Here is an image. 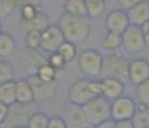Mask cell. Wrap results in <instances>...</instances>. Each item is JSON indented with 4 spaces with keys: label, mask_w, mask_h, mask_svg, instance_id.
Returning a JSON list of instances; mask_svg holds the SVG:
<instances>
[{
    "label": "cell",
    "mask_w": 149,
    "mask_h": 128,
    "mask_svg": "<svg viewBox=\"0 0 149 128\" xmlns=\"http://www.w3.org/2000/svg\"><path fill=\"white\" fill-rule=\"evenodd\" d=\"M49 116L45 112L42 111H35L31 115L28 122V128H47L49 124Z\"/></svg>",
    "instance_id": "cell-26"
},
{
    "label": "cell",
    "mask_w": 149,
    "mask_h": 128,
    "mask_svg": "<svg viewBox=\"0 0 149 128\" xmlns=\"http://www.w3.org/2000/svg\"><path fill=\"white\" fill-rule=\"evenodd\" d=\"M16 82L9 81L0 84V102L11 105L16 102V92H15Z\"/></svg>",
    "instance_id": "cell-21"
},
{
    "label": "cell",
    "mask_w": 149,
    "mask_h": 128,
    "mask_svg": "<svg viewBox=\"0 0 149 128\" xmlns=\"http://www.w3.org/2000/svg\"><path fill=\"white\" fill-rule=\"evenodd\" d=\"M17 51V44L14 37L9 33L0 35V59H6L13 56Z\"/></svg>",
    "instance_id": "cell-18"
},
{
    "label": "cell",
    "mask_w": 149,
    "mask_h": 128,
    "mask_svg": "<svg viewBox=\"0 0 149 128\" xmlns=\"http://www.w3.org/2000/svg\"><path fill=\"white\" fill-rule=\"evenodd\" d=\"M130 23L136 26H142L149 21V0H140L127 10Z\"/></svg>",
    "instance_id": "cell-15"
},
{
    "label": "cell",
    "mask_w": 149,
    "mask_h": 128,
    "mask_svg": "<svg viewBox=\"0 0 149 128\" xmlns=\"http://www.w3.org/2000/svg\"><path fill=\"white\" fill-rule=\"evenodd\" d=\"M83 110L91 126L97 127L111 117V101L103 96H98L83 105Z\"/></svg>",
    "instance_id": "cell-5"
},
{
    "label": "cell",
    "mask_w": 149,
    "mask_h": 128,
    "mask_svg": "<svg viewBox=\"0 0 149 128\" xmlns=\"http://www.w3.org/2000/svg\"><path fill=\"white\" fill-rule=\"evenodd\" d=\"M64 41L63 34L57 25H49L41 32V49L47 53L57 51Z\"/></svg>",
    "instance_id": "cell-8"
},
{
    "label": "cell",
    "mask_w": 149,
    "mask_h": 128,
    "mask_svg": "<svg viewBox=\"0 0 149 128\" xmlns=\"http://www.w3.org/2000/svg\"><path fill=\"white\" fill-rule=\"evenodd\" d=\"M103 48L108 53H113L117 52L122 47L123 44V37L122 34H118L116 32L108 31L107 35L103 39Z\"/></svg>",
    "instance_id": "cell-19"
},
{
    "label": "cell",
    "mask_w": 149,
    "mask_h": 128,
    "mask_svg": "<svg viewBox=\"0 0 149 128\" xmlns=\"http://www.w3.org/2000/svg\"><path fill=\"white\" fill-rule=\"evenodd\" d=\"M25 44L28 49L32 51H38L41 49V32L30 31L26 33Z\"/></svg>",
    "instance_id": "cell-28"
},
{
    "label": "cell",
    "mask_w": 149,
    "mask_h": 128,
    "mask_svg": "<svg viewBox=\"0 0 149 128\" xmlns=\"http://www.w3.org/2000/svg\"><path fill=\"white\" fill-rule=\"evenodd\" d=\"M15 77V68L8 60L0 59V84L13 81Z\"/></svg>",
    "instance_id": "cell-25"
},
{
    "label": "cell",
    "mask_w": 149,
    "mask_h": 128,
    "mask_svg": "<svg viewBox=\"0 0 149 128\" xmlns=\"http://www.w3.org/2000/svg\"><path fill=\"white\" fill-rule=\"evenodd\" d=\"M17 6L16 0H0V19L8 17Z\"/></svg>",
    "instance_id": "cell-32"
},
{
    "label": "cell",
    "mask_w": 149,
    "mask_h": 128,
    "mask_svg": "<svg viewBox=\"0 0 149 128\" xmlns=\"http://www.w3.org/2000/svg\"><path fill=\"white\" fill-rule=\"evenodd\" d=\"M57 51L63 57L64 60L66 61V63L71 62L72 60L76 58V56L78 55L76 44L68 41H64L62 42L61 46H59V48L57 49Z\"/></svg>",
    "instance_id": "cell-24"
},
{
    "label": "cell",
    "mask_w": 149,
    "mask_h": 128,
    "mask_svg": "<svg viewBox=\"0 0 149 128\" xmlns=\"http://www.w3.org/2000/svg\"><path fill=\"white\" fill-rule=\"evenodd\" d=\"M116 128H133L131 118L116 120Z\"/></svg>",
    "instance_id": "cell-34"
},
{
    "label": "cell",
    "mask_w": 149,
    "mask_h": 128,
    "mask_svg": "<svg viewBox=\"0 0 149 128\" xmlns=\"http://www.w3.org/2000/svg\"><path fill=\"white\" fill-rule=\"evenodd\" d=\"M136 98L141 104L149 105V78L136 85Z\"/></svg>",
    "instance_id": "cell-29"
},
{
    "label": "cell",
    "mask_w": 149,
    "mask_h": 128,
    "mask_svg": "<svg viewBox=\"0 0 149 128\" xmlns=\"http://www.w3.org/2000/svg\"><path fill=\"white\" fill-rule=\"evenodd\" d=\"M87 16L89 18H99L106 11V1H92L86 0Z\"/></svg>",
    "instance_id": "cell-27"
},
{
    "label": "cell",
    "mask_w": 149,
    "mask_h": 128,
    "mask_svg": "<svg viewBox=\"0 0 149 128\" xmlns=\"http://www.w3.org/2000/svg\"><path fill=\"white\" fill-rule=\"evenodd\" d=\"M127 11L123 9H116L111 11L105 19V25L108 31L123 34L130 26Z\"/></svg>",
    "instance_id": "cell-13"
},
{
    "label": "cell",
    "mask_w": 149,
    "mask_h": 128,
    "mask_svg": "<svg viewBox=\"0 0 149 128\" xmlns=\"http://www.w3.org/2000/svg\"><path fill=\"white\" fill-rule=\"evenodd\" d=\"M63 7L65 13L78 16H87L86 0H65Z\"/></svg>",
    "instance_id": "cell-23"
},
{
    "label": "cell",
    "mask_w": 149,
    "mask_h": 128,
    "mask_svg": "<svg viewBox=\"0 0 149 128\" xmlns=\"http://www.w3.org/2000/svg\"><path fill=\"white\" fill-rule=\"evenodd\" d=\"M34 74L36 75L40 80H42V81L52 83V82H56V78H57L58 72H57L54 67L50 66V65L47 63V61H45L37 67Z\"/></svg>",
    "instance_id": "cell-20"
},
{
    "label": "cell",
    "mask_w": 149,
    "mask_h": 128,
    "mask_svg": "<svg viewBox=\"0 0 149 128\" xmlns=\"http://www.w3.org/2000/svg\"><path fill=\"white\" fill-rule=\"evenodd\" d=\"M16 2H17V6L18 7L22 6V5H24V4H32L39 8L42 3V0H16Z\"/></svg>",
    "instance_id": "cell-38"
},
{
    "label": "cell",
    "mask_w": 149,
    "mask_h": 128,
    "mask_svg": "<svg viewBox=\"0 0 149 128\" xmlns=\"http://www.w3.org/2000/svg\"><path fill=\"white\" fill-rule=\"evenodd\" d=\"M140 0H118V4H120V8L125 11H127V9H130V7H132L133 5L137 3Z\"/></svg>",
    "instance_id": "cell-36"
},
{
    "label": "cell",
    "mask_w": 149,
    "mask_h": 128,
    "mask_svg": "<svg viewBox=\"0 0 149 128\" xmlns=\"http://www.w3.org/2000/svg\"><path fill=\"white\" fill-rule=\"evenodd\" d=\"M38 110L36 102L30 104H22L15 102L9 105L8 113L1 127L3 128H24L28 126L31 115Z\"/></svg>",
    "instance_id": "cell-3"
},
{
    "label": "cell",
    "mask_w": 149,
    "mask_h": 128,
    "mask_svg": "<svg viewBox=\"0 0 149 128\" xmlns=\"http://www.w3.org/2000/svg\"><path fill=\"white\" fill-rule=\"evenodd\" d=\"M49 25V19L47 15L41 11L38 12V14L31 20H28V21H22L21 20V28L25 33L30 31L42 32Z\"/></svg>",
    "instance_id": "cell-17"
},
{
    "label": "cell",
    "mask_w": 149,
    "mask_h": 128,
    "mask_svg": "<svg viewBox=\"0 0 149 128\" xmlns=\"http://www.w3.org/2000/svg\"><path fill=\"white\" fill-rule=\"evenodd\" d=\"M128 65L130 60L123 54L117 52L109 53L107 56H104L102 75L118 78L125 82L128 80Z\"/></svg>",
    "instance_id": "cell-6"
},
{
    "label": "cell",
    "mask_w": 149,
    "mask_h": 128,
    "mask_svg": "<svg viewBox=\"0 0 149 128\" xmlns=\"http://www.w3.org/2000/svg\"><path fill=\"white\" fill-rule=\"evenodd\" d=\"M101 82L91 78H82L68 88L66 93L67 102L78 105H84L94 98L101 96Z\"/></svg>",
    "instance_id": "cell-2"
},
{
    "label": "cell",
    "mask_w": 149,
    "mask_h": 128,
    "mask_svg": "<svg viewBox=\"0 0 149 128\" xmlns=\"http://www.w3.org/2000/svg\"><path fill=\"white\" fill-rule=\"evenodd\" d=\"M92 1H106V0H92Z\"/></svg>",
    "instance_id": "cell-41"
},
{
    "label": "cell",
    "mask_w": 149,
    "mask_h": 128,
    "mask_svg": "<svg viewBox=\"0 0 149 128\" xmlns=\"http://www.w3.org/2000/svg\"><path fill=\"white\" fill-rule=\"evenodd\" d=\"M47 128H67V126L61 115H52L49 118Z\"/></svg>",
    "instance_id": "cell-33"
},
{
    "label": "cell",
    "mask_w": 149,
    "mask_h": 128,
    "mask_svg": "<svg viewBox=\"0 0 149 128\" xmlns=\"http://www.w3.org/2000/svg\"><path fill=\"white\" fill-rule=\"evenodd\" d=\"M97 128H116V120L112 117H109L98 125Z\"/></svg>",
    "instance_id": "cell-37"
},
{
    "label": "cell",
    "mask_w": 149,
    "mask_h": 128,
    "mask_svg": "<svg viewBox=\"0 0 149 128\" xmlns=\"http://www.w3.org/2000/svg\"><path fill=\"white\" fill-rule=\"evenodd\" d=\"M8 109H9L8 104L0 102V127H1V125L5 121V118H6L7 113H8Z\"/></svg>",
    "instance_id": "cell-35"
},
{
    "label": "cell",
    "mask_w": 149,
    "mask_h": 128,
    "mask_svg": "<svg viewBox=\"0 0 149 128\" xmlns=\"http://www.w3.org/2000/svg\"><path fill=\"white\" fill-rule=\"evenodd\" d=\"M28 81L31 84L35 96V102H42L52 99L57 92L58 86L56 82L47 83L40 80L35 74H32L28 78Z\"/></svg>",
    "instance_id": "cell-11"
},
{
    "label": "cell",
    "mask_w": 149,
    "mask_h": 128,
    "mask_svg": "<svg viewBox=\"0 0 149 128\" xmlns=\"http://www.w3.org/2000/svg\"><path fill=\"white\" fill-rule=\"evenodd\" d=\"M104 56L96 49H85L78 54L77 64L85 77L95 79L102 75Z\"/></svg>",
    "instance_id": "cell-4"
},
{
    "label": "cell",
    "mask_w": 149,
    "mask_h": 128,
    "mask_svg": "<svg viewBox=\"0 0 149 128\" xmlns=\"http://www.w3.org/2000/svg\"><path fill=\"white\" fill-rule=\"evenodd\" d=\"M141 30H142L146 46H149V21H147L146 23H144L141 26Z\"/></svg>",
    "instance_id": "cell-39"
},
{
    "label": "cell",
    "mask_w": 149,
    "mask_h": 128,
    "mask_svg": "<svg viewBox=\"0 0 149 128\" xmlns=\"http://www.w3.org/2000/svg\"><path fill=\"white\" fill-rule=\"evenodd\" d=\"M57 26L61 30L65 41L80 44L88 39L91 33V18L88 16H78L63 12L60 15Z\"/></svg>",
    "instance_id": "cell-1"
},
{
    "label": "cell",
    "mask_w": 149,
    "mask_h": 128,
    "mask_svg": "<svg viewBox=\"0 0 149 128\" xmlns=\"http://www.w3.org/2000/svg\"><path fill=\"white\" fill-rule=\"evenodd\" d=\"M137 105L131 98L120 96L111 101V117L115 120L132 118Z\"/></svg>",
    "instance_id": "cell-9"
},
{
    "label": "cell",
    "mask_w": 149,
    "mask_h": 128,
    "mask_svg": "<svg viewBox=\"0 0 149 128\" xmlns=\"http://www.w3.org/2000/svg\"><path fill=\"white\" fill-rule=\"evenodd\" d=\"M122 47L125 52H138L145 48L146 44L141 26L130 24L122 34Z\"/></svg>",
    "instance_id": "cell-7"
},
{
    "label": "cell",
    "mask_w": 149,
    "mask_h": 128,
    "mask_svg": "<svg viewBox=\"0 0 149 128\" xmlns=\"http://www.w3.org/2000/svg\"><path fill=\"white\" fill-rule=\"evenodd\" d=\"M47 63L52 67H54L58 73L64 69L65 64H66V61H65L63 57L59 54L58 51H54V52L49 53V55L47 58Z\"/></svg>",
    "instance_id": "cell-30"
},
{
    "label": "cell",
    "mask_w": 149,
    "mask_h": 128,
    "mask_svg": "<svg viewBox=\"0 0 149 128\" xmlns=\"http://www.w3.org/2000/svg\"><path fill=\"white\" fill-rule=\"evenodd\" d=\"M2 34V26H1V24H0V35Z\"/></svg>",
    "instance_id": "cell-40"
},
{
    "label": "cell",
    "mask_w": 149,
    "mask_h": 128,
    "mask_svg": "<svg viewBox=\"0 0 149 128\" xmlns=\"http://www.w3.org/2000/svg\"><path fill=\"white\" fill-rule=\"evenodd\" d=\"M131 120L133 128H149V105L141 104L137 107Z\"/></svg>",
    "instance_id": "cell-22"
},
{
    "label": "cell",
    "mask_w": 149,
    "mask_h": 128,
    "mask_svg": "<svg viewBox=\"0 0 149 128\" xmlns=\"http://www.w3.org/2000/svg\"><path fill=\"white\" fill-rule=\"evenodd\" d=\"M39 12V8L32 4H24L20 6V16L22 21H28L34 18Z\"/></svg>",
    "instance_id": "cell-31"
},
{
    "label": "cell",
    "mask_w": 149,
    "mask_h": 128,
    "mask_svg": "<svg viewBox=\"0 0 149 128\" xmlns=\"http://www.w3.org/2000/svg\"><path fill=\"white\" fill-rule=\"evenodd\" d=\"M128 81L133 85H138L149 78V61L145 58H136L130 61Z\"/></svg>",
    "instance_id": "cell-12"
},
{
    "label": "cell",
    "mask_w": 149,
    "mask_h": 128,
    "mask_svg": "<svg viewBox=\"0 0 149 128\" xmlns=\"http://www.w3.org/2000/svg\"><path fill=\"white\" fill-rule=\"evenodd\" d=\"M100 82L102 88L101 96L107 98L110 101L122 96L125 92V82L118 78L104 76L102 80H100Z\"/></svg>",
    "instance_id": "cell-14"
},
{
    "label": "cell",
    "mask_w": 149,
    "mask_h": 128,
    "mask_svg": "<svg viewBox=\"0 0 149 128\" xmlns=\"http://www.w3.org/2000/svg\"><path fill=\"white\" fill-rule=\"evenodd\" d=\"M15 92H16V102L22 104H30L35 102L33 88L28 79H21L16 81Z\"/></svg>",
    "instance_id": "cell-16"
},
{
    "label": "cell",
    "mask_w": 149,
    "mask_h": 128,
    "mask_svg": "<svg viewBox=\"0 0 149 128\" xmlns=\"http://www.w3.org/2000/svg\"><path fill=\"white\" fill-rule=\"evenodd\" d=\"M62 117L67 128H90L92 127L85 116L82 105L67 102L62 110Z\"/></svg>",
    "instance_id": "cell-10"
}]
</instances>
